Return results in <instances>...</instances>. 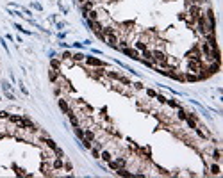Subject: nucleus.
I'll use <instances>...</instances> for the list:
<instances>
[{
	"instance_id": "7",
	"label": "nucleus",
	"mask_w": 223,
	"mask_h": 178,
	"mask_svg": "<svg viewBox=\"0 0 223 178\" xmlns=\"http://www.w3.org/2000/svg\"><path fill=\"white\" fill-rule=\"evenodd\" d=\"M84 137H86V139H89V141H95V132L91 128H86L84 130Z\"/></svg>"
},
{
	"instance_id": "19",
	"label": "nucleus",
	"mask_w": 223,
	"mask_h": 178,
	"mask_svg": "<svg viewBox=\"0 0 223 178\" xmlns=\"http://www.w3.org/2000/svg\"><path fill=\"white\" fill-rule=\"evenodd\" d=\"M71 59H73L75 62H79V61H84V55H82V54H75V55L71 57Z\"/></svg>"
},
{
	"instance_id": "8",
	"label": "nucleus",
	"mask_w": 223,
	"mask_h": 178,
	"mask_svg": "<svg viewBox=\"0 0 223 178\" xmlns=\"http://www.w3.org/2000/svg\"><path fill=\"white\" fill-rule=\"evenodd\" d=\"M63 166H64L63 159H56V160H54V164H52V167H54V169H63Z\"/></svg>"
},
{
	"instance_id": "4",
	"label": "nucleus",
	"mask_w": 223,
	"mask_h": 178,
	"mask_svg": "<svg viewBox=\"0 0 223 178\" xmlns=\"http://www.w3.org/2000/svg\"><path fill=\"white\" fill-rule=\"evenodd\" d=\"M52 169H54V167L50 166V164H46V162L41 164V171H43V175H45V176H52V175H54V173H52Z\"/></svg>"
},
{
	"instance_id": "23",
	"label": "nucleus",
	"mask_w": 223,
	"mask_h": 178,
	"mask_svg": "<svg viewBox=\"0 0 223 178\" xmlns=\"http://www.w3.org/2000/svg\"><path fill=\"white\" fill-rule=\"evenodd\" d=\"M0 120H9V112L2 110V112H0Z\"/></svg>"
},
{
	"instance_id": "17",
	"label": "nucleus",
	"mask_w": 223,
	"mask_h": 178,
	"mask_svg": "<svg viewBox=\"0 0 223 178\" xmlns=\"http://www.w3.org/2000/svg\"><path fill=\"white\" fill-rule=\"evenodd\" d=\"M9 121L11 123H20V121H22V116H11L9 114Z\"/></svg>"
},
{
	"instance_id": "12",
	"label": "nucleus",
	"mask_w": 223,
	"mask_h": 178,
	"mask_svg": "<svg viewBox=\"0 0 223 178\" xmlns=\"http://www.w3.org/2000/svg\"><path fill=\"white\" fill-rule=\"evenodd\" d=\"M211 173L212 175H220V164L218 162H214L212 166H211Z\"/></svg>"
},
{
	"instance_id": "15",
	"label": "nucleus",
	"mask_w": 223,
	"mask_h": 178,
	"mask_svg": "<svg viewBox=\"0 0 223 178\" xmlns=\"http://www.w3.org/2000/svg\"><path fill=\"white\" fill-rule=\"evenodd\" d=\"M166 103H168V105H170V107H173V109H179V107H180V105H179V102H177V100H166Z\"/></svg>"
},
{
	"instance_id": "2",
	"label": "nucleus",
	"mask_w": 223,
	"mask_h": 178,
	"mask_svg": "<svg viewBox=\"0 0 223 178\" xmlns=\"http://www.w3.org/2000/svg\"><path fill=\"white\" fill-rule=\"evenodd\" d=\"M104 39L107 41L109 47H114V48L118 47V36L116 34H107V36H104Z\"/></svg>"
},
{
	"instance_id": "9",
	"label": "nucleus",
	"mask_w": 223,
	"mask_h": 178,
	"mask_svg": "<svg viewBox=\"0 0 223 178\" xmlns=\"http://www.w3.org/2000/svg\"><path fill=\"white\" fill-rule=\"evenodd\" d=\"M100 159H104L105 162H109L112 159V153H111V151H102V153H100Z\"/></svg>"
},
{
	"instance_id": "25",
	"label": "nucleus",
	"mask_w": 223,
	"mask_h": 178,
	"mask_svg": "<svg viewBox=\"0 0 223 178\" xmlns=\"http://www.w3.org/2000/svg\"><path fill=\"white\" fill-rule=\"evenodd\" d=\"M68 59H71V54L70 52H64L63 54V61H68Z\"/></svg>"
},
{
	"instance_id": "28",
	"label": "nucleus",
	"mask_w": 223,
	"mask_h": 178,
	"mask_svg": "<svg viewBox=\"0 0 223 178\" xmlns=\"http://www.w3.org/2000/svg\"><path fill=\"white\" fill-rule=\"evenodd\" d=\"M132 85H134L136 89H143V84H141V82H136V84H132Z\"/></svg>"
},
{
	"instance_id": "13",
	"label": "nucleus",
	"mask_w": 223,
	"mask_h": 178,
	"mask_svg": "<svg viewBox=\"0 0 223 178\" xmlns=\"http://www.w3.org/2000/svg\"><path fill=\"white\" fill-rule=\"evenodd\" d=\"M177 118L179 120H182V121H186V118H187V114L184 112V110H182L180 107H179V110H177Z\"/></svg>"
},
{
	"instance_id": "6",
	"label": "nucleus",
	"mask_w": 223,
	"mask_h": 178,
	"mask_svg": "<svg viewBox=\"0 0 223 178\" xmlns=\"http://www.w3.org/2000/svg\"><path fill=\"white\" fill-rule=\"evenodd\" d=\"M59 77H61V75H59V71H57V70H54V68H52V70L48 71V78H50L52 82H57V80H59Z\"/></svg>"
},
{
	"instance_id": "20",
	"label": "nucleus",
	"mask_w": 223,
	"mask_h": 178,
	"mask_svg": "<svg viewBox=\"0 0 223 178\" xmlns=\"http://www.w3.org/2000/svg\"><path fill=\"white\" fill-rule=\"evenodd\" d=\"M59 64H61V62L57 61V59H52V62H50V66H52L54 70H57V68H59Z\"/></svg>"
},
{
	"instance_id": "27",
	"label": "nucleus",
	"mask_w": 223,
	"mask_h": 178,
	"mask_svg": "<svg viewBox=\"0 0 223 178\" xmlns=\"http://www.w3.org/2000/svg\"><path fill=\"white\" fill-rule=\"evenodd\" d=\"M54 93H56L57 96L61 95V85H54Z\"/></svg>"
},
{
	"instance_id": "21",
	"label": "nucleus",
	"mask_w": 223,
	"mask_h": 178,
	"mask_svg": "<svg viewBox=\"0 0 223 178\" xmlns=\"http://www.w3.org/2000/svg\"><path fill=\"white\" fill-rule=\"evenodd\" d=\"M136 50H146V45H145V43H141V41L136 43Z\"/></svg>"
},
{
	"instance_id": "24",
	"label": "nucleus",
	"mask_w": 223,
	"mask_h": 178,
	"mask_svg": "<svg viewBox=\"0 0 223 178\" xmlns=\"http://www.w3.org/2000/svg\"><path fill=\"white\" fill-rule=\"evenodd\" d=\"M146 95L150 96V98H155V96H157V93H155L154 89H148V91H146Z\"/></svg>"
},
{
	"instance_id": "14",
	"label": "nucleus",
	"mask_w": 223,
	"mask_h": 178,
	"mask_svg": "<svg viewBox=\"0 0 223 178\" xmlns=\"http://www.w3.org/2000/svg\"><path fill=\"white\" fill-rule=\"evenodd\" d=\"M54 151H56V155H57V159H66V157H64V151L63 150H61V148H56V150H54Z\"/></svg>"
},
{
	"instance_id": "26",
	"label": "nucleus",
	"mask_w": 223,
	"mask_h": 178,
	"mask_svg": "<svg viewBox=\"0 0 223 178\" xmlns=\"http://www.w3.org/2000/svg\"><path fill=\"white\" fill-rule=\"evenodd\" d=\"M155 98H157V100H159V103H166V98H164L163 95H157Z\"/></svg>"
},
{
	"instance_id": "22",
	"label": "nucleus",
	"mask_w": 223,
	"mask_h": 178,
	"mask_svg": "<svg viewBox=\"0 0 223 178\" xmlns=\"http://www.w3.org/2000/svg\"><path fill=\"white\" fill-rule=\"evenodd\" d=\"M63 167H64V169H66V171H71V162H70V160H66V159H64V166H63Z\"/></svg>"
},
{
	"instance_id": "10",
	"label": "nucleus",
	"mask_w": 223,
	"mask_h": 178,
	"mask_svg": "<svg viewBox=\"0 0 223 178\" xmlns=\"http://www.w3.org/2000/svg\"><path fill=\"white\" fill-rule=\"evenodd\" d=\"M75 134H77L79 139H84V130H82V127H80V125H77V127H75Z\"/></svg>"
},
{
	"instance_id": "11",
	"label": "nucleus",
	"mask_w": 223,
	"mask_h": 178,
	"mask_svg": "<svg viewBox=\"0 0 223 178\" xmlns=\"http://www.w3.org/2000/svg\"><path fill=\"white\" fill-rule=\"evenodd\" d=\"M220 159H221V151L220 150H214L212 151V160L214 162H220Z\"/></svg>"
},
{
	"instance_id": "1",
	"label": "nucleus",
	"mask_w": 223,
	"mask_h": 178,
	"mask_svg": "<svg viewBox=\"0 0 223 178\" xmlns=\"http://www.w3.org/2000/svg\"><path fill=\"white\" fill-rule=\"evenodd\" d=\"M121 52H123L125 55H129V57H132V59H141V55H139V52L136 50V48H129V47H125V48H121Z\"/></svg>"
},
{
	"instance_id": "16",
	"label": "nucleus",
	"mask_w": 223,
	"mask_h": 178,
	"mask_svg": "<svg viewBox=\"0 0 223 178\" xmlns=\"http://www.w3.org/2000/svg\"><path fill=\"white\" fill-rule=\"evenodd\" d=\"M105 75L111 77V78H114V80H118V78H120V75L116 73V71H105Z\"/></svg>"
},
{
	"instance_id": "5",
	"label": "nucleus",
	"mask_w": 223,
	"mask_h": 178,
	"mask_svg": "<svg viewBox=\"0 0 223 178\" xmlns=\"http://www.w3.org/2000/svg\"><path fill=\"white\" fill-rule=\"evenodd\" d=\"M59 107H61V110H63L64 114L70 110V105H68V102H66L64 98H59Z\"/></svg>"
},
{
	"instance_id": "3",
	"label": "nucleus",
	"mask_w": 223,
	"mask_h": 178,
	"mask_svg": "<svg viewBox=\"0 0 223 178\" xmlns=\"http://www.w3.org/2000/svg\"><path fill=\"white\" fill-rule=\"evenodd\" d=\"M86 62L89 66H97V68H100V66H104V62L100 61V59H95V57H86Z\"/></svg>"
},
{
	"instance_id": "18",
	"label": "nucleus",
	"mask_w": 223,
	"mask_h": 178,
	"mask_svg": "<svg viewBox=\"0 0 223 178\" xmlns=\"http://www.w3.org/2000/svg\"><path fill=\"white\" fill-rule=\"evenodd\" d=\"M91 155L95 157V159H100V150L93 146V148H91Z\"/></svg>"
}]
</instances>
